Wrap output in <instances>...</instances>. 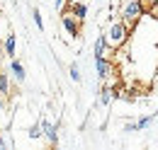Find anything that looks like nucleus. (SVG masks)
Masks as SVG:
<instances>
[{
	"instance_id": "obj_1",
	"label": "nucleus",
	"mask_w": 158,
	"mask_h": 150,
	"mask_svg": "<svg viewBox=\"0 0 158 150\" xmlns=\"http://www.w3.org/2000/svg\"><path fill=\"white\" fill-rule=\"evenodd\" d=\"M105 39H107V46H110V49H119V46H124L127 39H129V27H127L122 19H119V22H112L110 29H107V34H105Z\"/></svg>"
},
{
	"instance_id": "obj_2",
	"label": "nucleus",
	"mask_w": 158,
	"mask_h": 150,
	"mask_svg": "<svg viewBox=\"0 0 158 150\" xmlns=\"http://www.w3.org/2000/svg\"><path fill=\"white\" fill-rule=\"evenodd\" d=\"M119 15H122V22L131 29V27H136L139 19L143 17V7H141V2H139V0H129V2L122 7V12H119Z\"/></svg>"
},
{
	"instance_id": "obj_3",
	"label": "nucleus",
	"mask_w": 158,
	"mask_h": 150,
	"mask_svg": "<svg viewBox=\"0 0 158 150\" xmlns=\"http://www.w3.org/2000/svg\"><path fill=\"white\" fill-rule=\"evenodd\" d=\"M61 24H63V29H66L73 39L80 37V19H76L68 10H63V12H61Z\"/></svg>"
},
{
	"instance_id": "obj_4",
	"label": "nucleus",
	"mask_w": 158,
	"mask_h": 150,
	"mask_svg": "<svg viewBox=\"0 0 158 150\" xmlns=\"http://www.w3.org/2000/svg\"><path fill=\"white\" fill-rule=\"evenodd\" d=\"M39 126H41V136H44L51 145H56V143H59V126L51 124V121H46V119H41Z\"/></svg>"
},
{
	"instance_id": "obj_5",
	"label": "nucleus",
	"mask_w": 158,
	"mask_h": 150,
	"mask_svg": "<svg viewBox=\"0 0 158 150\" xmlns=\"http://www.w3.org/2000/svg\"><path fill=\"white\" fill-rule=\"evenodd\" d=\"M95 68H98V77L100 80H107L110 75L114 73V65H112V61H107V56L95 58Z\"/></svg>"
},
{
	"instance_id": "obj_6",
	"label": "nucleus",
	"mask_w": 158,
	"mask_h": 150,
	"mask_svg": "<svg viewBox=\"0 0 158 150\" xmlns=\"http://www.w3.org/2000/svg\"><path fill=\"white\" fill-rule=\"evenodd\" d=\"M66 10H68L76 19H80V22L88 17V5H85V2H76V0H71V2H66Z\"/></svg>"
},
{
	"instance_id": "obj_7",
	"label": "nucleus",
	"mask_w": 158,
	"mask_h": 150,
	"mask_svg": "<svg viewBox=\"0 0 158 150\" xmlns=\"http://www.w3.org/2000/svg\"><path fill=\"white\" fill-rule=\"evenodd\" d=\"M10 73L15 75V80H17V82H24V80H27L24 65H22L20 61H17V58H12V61H10Z\"/></svg>"
},
{
	"instance_id": "obj_8",
	"label": "nucleus",
	"mask_w": 158,
	"mask_h": 150,
	"mask_svg": "<svg viewBox=\"0 0 158 150\" xmlns=\"http://www.w3.org/2000/svg\"><path fill=\"white\" fill-rule=\"evenodd\" d=\"M107 39H105V34H100L98 39H95V46H93V56L95 58H102V56H107Z\"/></svg>"
},
{
	"instance_id": "obj_9",
	"label": "nucleus",
	"mask_w": 158,
	"mask_h": 150,
	"mask_svg": "<svg viewBox=\"0 0 158 150\" xmlns=\"http://www.w3.org/2000/svg\"><path fill=\"white\" fill-rule=\"evenodd\" d=\"M15 49H17V39H15V34H7V39H5V56L15 58Z\"/></svg>"
},
{
	"instance_id": "obj_10",
	"label": "nucleus",
	"mask_w": 158,
	"mask_h": 150,
	"mask_svg": "<svg viewBox=\"0 0 158 150\" xmlns=\"http://www.w3.org/2000/svg\"><path fill=\"white\" fill-rule=\"evenodd\" d=\"M112 99H114V90H112V87H102V90H100V104L107 107Z\"/></svg>"
},
{
	"instance_id": "obj_11",
	"label": "nucleus",
	"mask_w": 158,
	"mask_h": 150,
	"mask_svg": "<svg viewBox=\"0 0 158 150\" xmlns=\"http://www.w3.org/2000/svg\"><path fill=\"white\" fill-rule=\"evenodd\" d=\"M143 15H148V17L158 19V0H151V2L143 7Z\"/></svg>"
},
{
	"instance_id": "obj_12",
	"label": "nucleus",
	"mask_w": 158,
	"mask_h": 150,
	"mask_svg": "<svg viewBox=\"0 0 158 150\" xmlns=\"http://www.w3.org/2000/svg\"><path fill=\"white\" fill-rule=\"evenodd\" d=\"M10 92V77L5 70H0V94H7Z\"/></svg>"
},
{
	"instance_id": "obj_13",
	"label": "nucleus",
	"mask_w": 158,
	"mask_h": 150,
	"mask_svg": "<svg viewBox=\"0 0 158 150\" xmlns=\"http://www.w3.org/2000/svg\"><path fill=\"white\" fill-rule=\"evenodd\" d=\"M151 121H153V114H148V116H143V119H139V121H136V128H139V131H143V128H148V126H151Z\"/></svg>"
},
{
	"instance_id": "obj_14",
	"label": "nucleus",
	"mask_w": 158,
	"mask_h": 150,
	"mask_svg": "<svg viewBox=\"0 0 158 150\" xmlns=\"http://www.w3.org/2000/svg\"><path fill=\"white\" fill-rule=\"evenodd\" d=\"M32 19H34V24H37V29H39V32H44V19H41V12L37 10V7L32 10Z\"/></svg>"
},
{
	"instance_id": "obj_15",
	"label": "nucleus",
	"mask_w": 158,
	"mask_h": 150,
	"mask_svg": "<svg viewBox=\"0 0 158 150\" xmlns=\"http://www.w3.org/2000/svg\"><path fill=\"white\" fill-rule=\"evenodd\" d=\"M27 136H29L32 140H37V138H41V126H39V124H34V126H29V131H27Z\"/></svg>"
},
{
	"instance_id": "obj_16",
	"label": "nucleus",
	"mask_w": 158,
	"mask_h": 150,
	"mask_svg": "<svg viewBox=\"0 0 158 150\" xmlns=\"http://www.w3.org/2000/svg\"><path fill=\"white\" fill-rule=\"evenodd\" d=\"M68 75H71V80H73V82H80V68L76 65V63L68 68Z\"/></svg>"
},
{
	"instance_id": "obj_17",
	"label": "nucleus",
	"mask_w": 158,
	"mask_h": 150,
	"mask_svg": "<svg viewBox=\"0 0 158 150\" xmlns=\"http://www.w3.org/2000/svg\"><path fill=\"white\" fill-rule=\"evenodd\" d=\"M124 131H139V128H136V124H127V126H124Z\"/></svg>"
},
{
	"instance_id": "obj_18",
	"label": "nucleus",
	"mask_w": 158,
	"mask_h": 150,
	"mask_svg": "<svg viewBox=\"0 0 158 150\" xmlns=\"http://www.w3.org/2000/svg\"><path fill=\"white\" fill-rule=\"evenodd\" d=\"M63 2H66V0H54V5H56L59 10H61V7H63Z\"/></svg>"
},
{
	"instance_id": "obj_19",
	"label": "nucleus",
	"mask_w": 158,
	"mask_h": 150,
	"mask_svg": "<svg viewBox=\"0 0 158 150\" xmlns=\"http://www.w3.org/2000/svg\"><path fill=\"white\" fill-rule=\"evenodd\" d=\"M5 145H7V143H5V138H2V136H0V150L5 148Z\"/></svg>"
}]
</instances>
